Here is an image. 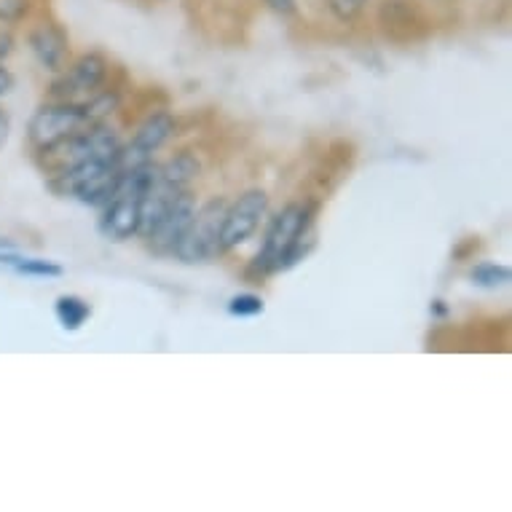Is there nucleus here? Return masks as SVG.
<instances>
[{"instance_id":"f8f14e48","label":"nucleus","mask_w":512,"mask_h":512,"mask_svg":"<svg viewBox=\"0 0 512 512\" xmlns=\"http://www.w3.org/2000/svg\"><path fill=\"white\" fill-rule=\"evenodd\" d=\"M472 282L478 287H502L510 282V269L502 266V263H478L475 269H472Z\"/></svg>"},{"instance_id":"6ab92c4d","label":"nucleus","mask_w":512,"mask_h":512,"mask_svg":"<svg viewBox=\"0 0 512 512\" xmlns=\"http://www.w3.org/2000/svg\"><path fill=\"white\" fill-rule=\"evenodd\" d=\"M266 3L279 14H293L295 11V0H266Z\"/></svg>"},{"instance_id":"ddd939ff","label":"nucleus","mask_w":512,"mask_h":512,"mask_svg":"<svg viewBox=\"0 0 512 512\" xmlns=\"http://www.w3.org/2000/svg\"><path fill=\"white\" fill-rule=\"evenodd\" d=\"M14 269H17L19 274H25V277H62V266H57V263L51 261H43V258H22Z\"/></svg>"},{"instance_id":"1a4fd4ad","label":"nucleus","mask_w":512,"mask_h":512,"mask_svg":"<svg viewBox=\"0 0 512 512\" xmlns=\"http://www.w3.org/2000/svg\"><path fill=\"white\" fill-rule=\"evenodd\" d=\"M30 49H33L35 59L41 62L43 68L51 70V73L62 70V62H65V54H68L65 35L59 33L57 27L49 25L38 27V30L30 33Z\"/></svg>"},{"instance_id":"f3484780","label":"nucleus","mask_w":512,"mask_h":512,"mask_svg":"<svg viewBox=\"0 0 512 512\" xmlns=\"http://www.w3.org/2000/svg\"><path fill=\"white\" fill-rule=\"evenodd\" d=\"M22 261V255H19L17 244L9 242V239H0V263H9V266H17Z\"/></svg>"},{"instance_id":"4be33fe9","label":"nucleus","mask_w":512,"mask_h":512,"mask_svg":"<svg viewBox=\"0 0 512 512\" xmlns=\"http://www.w3.org/2000/svg\"><path fill=\"white\" fill-rule=\"evenodd\" d=\"M9 132H11L9 116H6V110H0V145L9 140Z\"/></svg>"},{"instance_id":"aec40b11","label":"nucleus","mask_w":512,"mask_h":512,"mask_svg":"<svg viewBox=\"0 0 512 512\" xmlns=\"http://www.w3.org/2000/svg\"><path fill=\"white\" fill-rule=\"evenodd\" d=\"M11 89H14V76L6 68H0V97L9 94Z\"/></svg>"},{"instance_id":"20e7f679","label":"nucleus","mask_w":512,"mask_h":512,"mask_svg":"<svg viewBox=\"0 0 512 512\" xmlns=\"http://www.w3.org/2000/svg\"><path fill=\"white\" fill-rule=\"evenodd\" d=\"M84 126H89L84 105L62 100L57 105H43L35 113L33 121H30V129H27V137H30L35 151L41 153L54 148V145L65 143L68 137L81 132Z\"/></svg>"},{"instance_id":"423d86ee","label":"nucleus","mask_w":512,"mask_h":512,"mask_svg":"<svg viewBox=\"0 0 512 512\" xmlns=\"http://www.w3.org/2000/svg\"><path fill=\"white\" fill-rule=\"evenodd\" d=\"M175 132V121L169 113H153L140 124V129L132 137V143L121 148V169L143 167L153 159V153L159 151L161 145L167 143Z\"/></svg>"},{"instance_id":"9d476101","label":"nucleus","mask_w":512,"mask_h":512,"mask_svg":"<svg viewBox=\"0 0 512 512\" xmlns=\"http://www.w3.org/2000/svg\"><path fill=\"white\" fill-rule=\"evenodd\" d=\"M199 172H202V164L191 153H177L175 159H169L167 164L156 167V177H159L161 183L172 185L177 191H188V185L194 183Z\"/></svg>"},{"instance_id":"9b49d317","label":"nucleus","mask_w":512,"mask_h":512,"mask_svg":"<svg viewBox=\"0 0 512 512\" xmlns=\"http://www.w3.org/2000/svg\"><path fill=\"white\" fill-rule=\"evenodd\" d=\"M54 311H57L59 325L65 330H78L86 319L92 317V306L78 295H59Z\"/></svg>"},{"instance_id":"f03ea898","label":"nucleus","mask_w":512,"mask_h":512,"mask_svg":"<svg viewBox=\"0 0 512 512\" xmlns=\"http://www.w3.org/2000/svg\"><path fill=\"white\" fill-rule=\"evenodd\" d=\"M153 169L156 164L148 161L143 167L126 169L116 194L102 207L100 234L108 242H126L135 234H140V218H143V202L148 188L153 183Z\"/></svg>"},{"instance_id":"2eb2a0df","label":"nucleus","mask_w":512,"mask_h":512,"mask_svg":"<svg viewBox=\"0 0 512 512\" xmlns=\"http://www.w3.org/2000/svg\"><path fill=\"white\" fill-rule=\"evenodd\" d=\"M116 105H118V97L110 92H105V94H100V97H94V100L84 102V110H86V118H89V124H97V121H102L105 116H110Z\"/></svg>"},{"instance_id":"39448f33","label":"nucleus","mask_w":512,"mask_h":512,"mask_svg":"<svg viewBox=\"0 0 512 512\" xmlns=\"http://www.w3.org/2000/svg\"><path fill=\"white\" fill-rule=\"evenodd\" d=\"M266 210H269L266 191H261V188L244 191L231 207H226L223 226H220V250L226 252L231 247H239V244L247 242L258 231V226H261Z\"/></svg>"},{"instance_id":"7ed1b4c3","label":"nucleus","mask_w":512,"mask_h":512,"mask_svg":"<svg viewBox=\"0 0 512 512\" xmlns=\"http://www.w3.org/2000/svg\"><path fill=\"white\" fill-rule=\"evenodd\" d=\"M226 215V202L212 199L194 212V218L185 228V234L177 242L175 255L183 263H204L215 258L220 250V226Z\"/></svg>"},{"instance_id":"6e6552de","label":"nucleus","mask_w":512,"mask_h":512,"mask_svg":"<svg viewBox=\"0 0 512 512\" xmlns=\"http://www.w3.org/2000/svg\"><path fill=\"white\" fill-rule=\"evenodd\" d=\"M105 76H108V62H105L100 54H84V57H78L76 62H73V68L54 84V92H57L59 97H65V100L73 97V94L94 92V89H100Z\"/></svg>"},{"instance_id":"0eeeda50","label":"nucleus","mask_w":512,"mask_h":512,"mask_svg":"<svg viewBox=\"0 0 512 512\" xmlns=\"http://www.w3.org/2000/svg\"><path fill=\"white\" fill-rule=\"evenodd\" d=\"M196 212V199L188 191H183L180 196H175V202L169 204L164 215L159 218V223L145 234L148 244H151L153 250L161 252V255H175L177 242H180V236L185 234V228L191 223Z\"/></svg>"},{"instance_id":"412c9836","label":"nucleus","mask_w":512,"mask_h":512,"mask_svg":"<svg viewBox=\"0 0 512 512\" xmlns=\"http://www.w3.org/2000/svg\"><path fill=\"white\" fill-rule=\"evenodd\" d=\"M362 3H368V0H333V6L344 9V14H352V11H357Z\"/></svg>"},{"instance_id":"dca6fc26","label":"nucleus","mask_w":512,"mask_h":512,"mask_svg":"<svg viewBox=\"0 0 512 512\" xmlns=\"http://www.w3.org/2000/svg\"><path fill=\"white\" fill-rule=\"evenodd\" d=\"M30 9V0H0V22H19Z\"/></svg>"},{"instance_id":"f257e3e1","label":"nucleus","mask_w":512,"mask_h":512,"mask_svg":"<svg viewBox=\"0 0 512 512\" xmlns=\"http://www.w3.org/2000/svg\"><path fill=\"white\" fill-rule=\"evenodd\" d=\"M311 218H314V212L309 204H287L285 210L271 220L261 252L255 255V263H252V271L261 277H269V274L285 271L303 261V255L311 247Z\"/></svg>"},{"instance_id":"a211bd4d","label":"nucleus","mask_w":512,"mask_h":512,"mask_svg":"<svg viewBox=\"0 0 512 512\" xmlns=\"http://www.w3.org/2000/svg\"><path fill=\"white\" fill-rule=\"evenodd\" d=\"M11 51H14V38H11V33H3V30H0V62L9 59Z\"/></svg>"},{"instance_id":"4468645a","label":"nucleus","mask_w":512,"mask_h":512,"mask_svg":"<svg viewBox=\"0 0 512 512\" xmlns=\"http://www.w3.org/2000/svg\"><path fill=\"white\" fill-rule=\"evenodd\" d=\"M228 311L234 317H258L263 314V298L255 293H239L228 301Z\"/></svg>"}]
</instances>
